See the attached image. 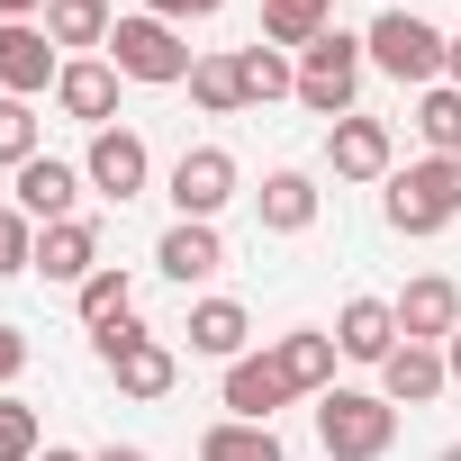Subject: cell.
Segmentation results:
<instances>
[{"label": "cell", "mask_w": 461, "mask_h": 461, "mask_svg": "<svg viewBox=\"0 0 461 461\" xmlns=\"http://www.w3.org/2000/svg\"><path fill=\"white\" fill-rule=\"evenodd\" d=\"M461 217V154H425L407 172H389V226L398 236H443Z\"/></svg>", "instance_id": "1"}, {"label": "cell", "mask_w": 461, "mask_h": 461, "mask_svg": "<svg viewBox=\"0 0 461 461\" xmlns=\"http://www.w3.org/2000/svg\"><path fill=\"white\" fill-rule=\"evenodd\" d=\"M389 434H398V407H389L380 389H326V398H317V443H326V461H380Z\"/></svg>", "instance_id": "2"}, {"label": "cell", "mask_w": 461, "mask_h": 461, "mask_svg": "<svg viewBox=\"0 0 461 461\" xmlns=\"http://www.w3.org/2000/svg\"><path fill=\"white\" fill-rule=\"evenodd\" d=\"M443 46H452V37H434L416 10H380L371 37H362V55H371L389 82H407V91H434V82H443Z\"/></svg>", "instance_id": "3"}, {"label": "cell", "mask_w": 461, "mask_h": 461, "mask_svg": "<svg viewBox=\"0 0 461 461\" xmlns=\"http://www.w3.org/2000/svg\"><path fill=\"white\" fill-rule=\"evenodd\" d=\"M109 64L127 73V82H190V46H181V28L172 19H154V10H136V19H118L109 28Z\"/></svg>", "instance_id": "4"}, {"label": "cell", "mask_w": 461, "mask_h": 461, "mask_svg": "<svg viewBox=\"0 0 461 461\" xmlns=\"http://www.w3.org/2000/svg\"><path fill=\"white\" fill-rule=\"evenodd\" d=\"M362 37H344V28H326L308 55H299V109H317V118H353V91H362Z\"/></svg>", "instance_id": "5"}, {"label": "cell", "mask_w": 461, "mask_h": 461, "mask_svg": "<svg viewBox=\"0 0 461 461\" xmlns=\"http://www.w3.org/2000/svg\"><path fill=\"white\" fill-rule=\"evenodd\" d=\"M100 344V362H109V380L127 389V398H172V380H181V362H172V344H154L136 317H118V326H100L91 335Z\"/></svg>", "instance_id": "6"}, {"label": "cell", "mask_w": 461, "mask_h": 461, "mask_svg": "<svg viewBox=\"0 0 461 461\" xmlns=\"http://www.w3.org/2000/svg\"><path fill=\"white\" fill-rule=\"evenodd\" d=\"M55 73H64V55H55V37L37 19L0 28V100H37V91H55Z\"/></svg>", "instance_id": "7"}, {"label": "cell", "mask_w": 461, "mask_h": 461, "mask_svg": "<svg viewBox=\"0 0 461 461\" xmlns=\"http://www.w3.org/2000/svg\"><path fill=\"white\" fill-rule=\"evenodd\" d=\"M226 199H236V154H226V145H190L172 163V208L181 217H217Z\"/></svg>", "instance_id": "8"}, {"label": "cell", "mask_w": 461, "mask_h": 461, "mask_svg": "<svg viewBox=\"0 0 461 461\" xmlns=\"http://www.w3.org/2000/svg\"><path fill=\"white\" fill-rule=\"evenodd\" d=\"M389 308H398V335H407V344H452V335H461V290H452L443 272L407 281Z\"/></svg>", "instance_id": "9"}, {"label": "cell", "mask_w": 461, "mask_h": 461, "mask_svg": "<svg viewBox=\"0 0 461 461\" xmlns=\"http://www.w3.org/2000/svg\"><path fill=\"white\" fill-rule=\"evenodd\" d=\"M290 398H299V389H290V371H281L272 353H245V362H226V407H236V425H272Z\"/></svg>", "instance_id": "10"}, {"label": "cell", "mask_w": 461, "mask_h": 461, "mask_svg": "<svg viewBox=\"0 0 461 461\" xmlns=\"http://www.w3.org/2000/svg\"><path fill=\"white\" fill-rule=\"evenodd\" d=\"M118 82H127L118 64H100V55H82V64H64V73H55V109H64V118H82V127L100 136V127L118 118Z\"/></svg>", "instance_id": "11"}, {"label": "cell", "mask_w": 461, "mask_h": 461, "mask_svg": "<svg viewBox=\"0 0 461 461\" xmlns=\"http://www.w3.org/2000/svg\"><path fill=\"white\" fill-rule=\"evenodd\" d=\"M145 172H154V154H145V136H136V127H100V136H91V163H82V181H91V190L136 199V190H145Z\"/></svg>", "instance_id": "12"}, {"label": "cell", "mask_w": 461, "mask_h": 461, "mask_svg": "<svg viewBox=\"0 0 461 461\" xmlns=\"http://www.w3.org/2000/svg\"><path fill=\"white\" fill-rule=\"evenodd\" d=\"M443 389H452L443 344H398V353L380 362V398H389V407H434Z\"/></svg>", "instance_id": "13"}, {"label": "cell", "mask_w": 461, "mask_h": 461, "mask_svg": "<svg viewBox=\"0 0 461 461\" xmlns=\"http://www.w3.org/2000/svg\"><path fill=\"white\" fill-rule=\"evenodd\" d=\"M37 272H46V281H73V290H82V281L100 272V226H91V217L37 226Z\"/></svg>", "instance_id": "14"}, {"label": "cell", "mask_w": 461, "mask_h": 461, "mask_svg": "<svg viewBox=\"0 0 461 461\" xmlns=\"http://www.w3.org/2000/svg\"><path fill=\"white\" fill-rule=\"evenodd\" d=\"M326 154H335V181H389V127L380 118H335Z\"/></svg>", "instance_id": "15"}, {"label": "cell", "mask_w": 461, "mask_h": 461, "mask_svg": "<svg viewBox=\"0 0 461 461\" xmlns=\"http://www.w3.org/2000/svg\"><path fill=\"white\" fill-rule=\"evenodd\" d=\"M335 344H344V362H389L398 353V308L389 299H344Z\"/></svg>", "instance_id": "16"}, {"label": "cell", "mask_w": 461, "mask_h": 461, "mask_svg": "<svg viewBox=\"0 0 461 461\" xmlns=\"http://www.w3.org/2000/svg\"><path fill=\"white\" fill-rule=\"evenodd\" d=\"M73 190H82V172H73V163H55V154L19 163V208H28L37 226H64V217H73Z\"/></svg>", "instance_id": "17"}, {"label": "cell", "mask_w": 461, "mask_h": 461, "mask_svg": "<svg viewBox=\"0 0 461 461\" xmlns=\"http://www.w3.org/2000/svg\"><path fill=\"white\" fill-rule=\"evenodd\" d=\"M154 263H163V272H172V281L190 290V281H208V272L226 263V245H217V226H208V217H181L172 236L154 245Z\"/></svg>", "instance_id": "18"}, {"label": "cell", "mask_w": 461, "mask_h": 461, "mask_svg": "<svg viewBox=\"0 0 461 461\" xmlns=\"http://www.w3.org/2000/svg\"><path fill=\"white\" fill-rule=\"evenodd\" d=\"M335 353H344V344H335V335H317V326H299V335H281V344H272V362L290 371V389H299V398H308V389H317V398L335 389Z\"/></svg>", "instance_id": "19"}, {"label": "cell", "mask_w": 461, "mask_h": 461, "mask_svg": "<svg viewBox=\"0 0 461 461\" xmlns=\"http://www.w3.org/2000/svg\"><path fill=\"white\" fill-rule=\"evenodd\" d=\"M181 335H190V353H208V362H245V335H254V326H245L236 299H199Z\"/></svg>", "instance_id": "20"}, {"label": "cell", "mask_w": 461, "mask_h": 461, "mask_svg": "<svg viewBox=\"0 0 461 461\" xmlns=\"http://www.w3.org/2000/svg\"><path fill=\"white\" fill-rule=\"evenodd\" d=\"M263 226H272V236H308V226H317V181L308 172H272L263 181Z\"/></svg>", "instance_id": "21"}, {"label": "cell", "mask_w": 461, "mask_h": 461, "mask_svg": "<svg viewBox=\"0 0 461 461\" xmlns=\"http://www.w3.org/2000/svg\"><path fill=\"white\" fill-rule=\"evenodd\" d=\"M326 28H335V0H263V37L272 46H299L308 55Z\"/></svg>", "instance_id": "22"}, {"label": "cell", "mask_w": 461, "mask_h": 461, "mask_svg": "<svg viewBox=\"0 0 461 461\" xmlns=\"http://www.w3.org/2000/svg\"><path fill=\"white\" fill-rule=\"evenodd\" d=\"M199 461H290V452H281L272 425H236V416H226V425L199 434Z\"/></svg>", "instance_id": "23"}, {"label": "cell", "mask_w": 461, "mask_h": 461, "mask_svg": "<svg viewBox=\"0 0 461 461\" xmlns=\"http://www.w3.org/2000/svg\"><path fill=\"white\" fill-rule=\"evenodd\" d=\"M236 73H245V100H299V64L281 46H236Z\"/></svg>", "instance_id": "24"}, {"label": "cell", "mask_w": 461, "mask_h": 461, "mask_svg": "<svg viewBox=\"0 0 461 461\" xmlns=\"http://www.w3.org/2000/svg\"><path fill=\"white\" fill-rule=\"evenodd\" d=\"M190 100H199L208 118H236V109H245V73H236V55H199V64H190Z\"/></svg>", "instance_id": "25"}, {"label": "cell", "mask_w": 461, "mask_h": 461, "mask_svg": "<svg viewBox=\"0 0 461 461\" xmlns=\"http://www.w3.org/2000/svg\"><path fill=\"white\" fill-rule=\"evenodd\" d=\"M109 0H46V37L55 46H109Z\"/></svg>", "instance_id": "26"}, {"label": "cell", "mask_w": 461, "mask_h": 461, "mask_svg": "<svg viewBox=\"0 0 461 461\" xmlns=\"http://www.w3.org/2000/svg\"><path fill=\"white\" fill-rule=\"evenodd\" d=\"M118 317H136V281H127L118 263H100V272L82 281V326L100 335V326H118Z\"/></svg>", "instance_id": "27"}, {"label": "cell", "mask_w": 461, "mask_h": 461, "mask_svg": "<svg viewBox=\"0 0 461 461\" xmlns=\"http://www.w3.org/2000/svg\"><path fill=\"white\" fill-rule=\"evenodd\" d=\"M416 136H425V154H461V82H434L416 100Z\"/></svg>", "instance_id": "28"}, {"label": "cell", "mask_w": 461, "mask_h": 461, "mask_svg": "<svg viewBox=\"0 0 461 461\" xmlns=\"http://www.w3.org/2000/svg\"><path fill=\"white\" fill-rule=\"evenodd\" d=\"M46 452V425L28 398H0V461H37Z\"/></svg>", "instance_id": "29"}, {"label": "cell", "mask_w": 461, "mask_h": 461, "mask_svg": "<svg viewBox=\"0 0 461 461\" xmlns=\"http://www.w3.org/2000/svg\"><path fill=\"white\" fill-rule=\"evenodd\" d=\"M10 272H37V217L28 208H0V281Z\"/></svg>", "instance_id": "30"}, {"label": "cell", "mask_w": 461, "mask_h": 461, "mask_svg": "<svg viewBox=\"0 0 461 461\" xmlns=\"http://www.w3.org/2000/svg\"><path fill=\"white\" fill-rule=\"evenodd\" d=\"M0 163H37V109L28 100H0Z\"/></svg>", "instance_id": "31"}, {"label": "cell", "mask_w": 461, "mask_h": 461, "mask_svg": "<svg viewBox=\"0 0 461 461\" xmlns=\"http://www.w3.org/2000/svg\"><path fill=\"white\" fill-rule=\"evenodd\" d=\"M19 371H28V335H19V326H0V398H10Z\"/></svg>", "instance_id": "32"}, {"label": "cell", "mask_w": 461, "mask_h": 461, "mask_svg": "<svg viewBox=\"0 0 461 461\" xmlns=\"http://www.w3.org/2000/svg\"><path fill=\"white\" fill-rule=\"evenodd\" d=\"M145 10H154V19H172V28H181V19H208V10H226V0H145Z\"/></svg>", "instance_id": "33"}, {"label": "cell", "mask_w": 461, "mask_h": 461, "mask_svg": "<svg viewBox=\"0 0 461 461\" xmlns=\"http://www.w3.org/2000/svg\"><path fill=\"white\" fill-rule=\"evenodd\" d=\"M46 10V0H0V28H10V19H37Z\"/></svg>", "instance_id": "34"}, {"label": "cell", "mask_w": 461, "mask_h": 461, "mask_svg": "<svg viewBox=\"0 0 461 461\" xmlns=\"http://www.w3.org/2000/svg\"><path fill=\"white\" fill-rule=\"evenodd\" d=\"M91 461H154V452H136V443H109V452H91Z\"/></svg>", "instance_id": "35"}, {"label": "cell", "mask_w": 461, "mask_h": 461, "mask_svg": "<svg viewBox=\"0 0 461 461\" xmlns=\"http://www.w3.org/2000/svg\"><path fill=\"white\" fill-rule=\"evenodd\" d=\"M443 371H452V380H461V335H452V344H443Z\"/></svg>", "instance_id": "36"}, {"label": "cell", "mask_w": 461, "mask_h": 461, "mask_svg": "<svg viewBox=\"0 0 461 461\" xmlns=\"http://www.w3.org/2000/svg\"><path fill=\"white\" fill-rule=\"evenodd\" d=\"M443 73H452V82H461V37H452V46H443Z\"/></svg>", "instance_id": "37"}, {"label": "cell", "mask_w": 461, "mask_h": 461, "mask_svg": "<svg viewBox=\"0 0 461 461\" xmlns=\"http://www.w3.org/2000/svg\"><path fill=\"white\" fill-rule=\"evenodd\" d=\"M37 461H91V452H37Z\"/></svg>", "instance_id": "38"}, {"label": "cell", "mask_w": 461, "mask_h": 461, "mask_svg": "<svg viewBox=\"0 0 461 461\" xmlns=\"http://www.w3.org/2000/svg\"><path fill=\"white\" fill-rule=\"evenodd\" d=\"M434 461H461V443H443V452H434Z\"/></svg>", "instance_id": "39"}, {"label": "cell", "mask_w": 461, "mask_h": 461, "mask_svg": "<svg viewBox=\"0 0 461 461\" xmlns=\"http://www.w3.org/2000/svg\"><path fill=\"white\" fill-rule=\"evenodd\" d=\"M389 10H398V0H389Z\"/></svg>", "instance_id": "40"}]
</instances>
